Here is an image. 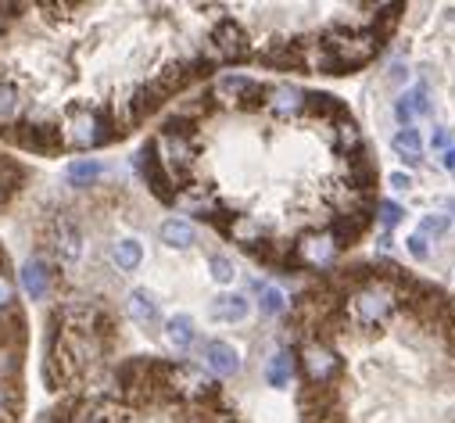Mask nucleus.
I'll return each instance as SVG.
<instances>
[{
  "label": "nucleus",
  "mask_w": 455,
  "mask_h": 423,
  "mask_svg": "<svg viewBox=\"0 0 455 423\" xmlns=\"http://www.w3.org/2000/svg\"><path fill=\"white\" fill-rule=\"evenodd\" d=\"M51 248H54V255H58L61 262H76V259L83 255V230L76 227V219L58 216V219L51 223Z\"/></svg>",
  "instance_id": "nucleus-10"
},
{
  "label": "nucleus",
  "mask_w": 455,
  "mask_h": 423,
  "mask_svg": "<svg viewBox=\"0 0 455 423\" xmlns=\"http://www.w3.org/2000/svg\"><path fill=\"white\" fill-rule=\"evenodd\" d=\"M8 412H12V398H8V387L0 384V419H4Z\"/></svg>",
  "instance_id": "nucleus-36"
},
{
  "label": "nucleus",
  "mask_w": 455,
  "mask_h": 423,
  "mask_svg": "<svg viewBox=\"0 0 455 423\" xmlns=\"http://www.w3.org/2000/svg\"><path fill=\"white\" fill-rule=\"evenodd\" d=\"M19 280H22L26 294H29L33 301H44L47 291H51V266H47V259H29V262L22 266V273H19Z\"/></svg>",
  "instance_id": "nucleus-13"
},
{
  "label": "nucleus",
  "mask_w": 455,
  "mask_h": 423,
  "mask_svg": "<svg viewBox=\"0 0 455 423\" xmlns=\"http://www.w3.org/2000/svg\"><path fill=\"white\" fill-rule=\"evenodd\" d=\"M448 227H451V219H448V216H423L416 234H423V237L430 241V237H441V234H448Z\"/></svg>",
  "instance_id": "nucleus-29"
},
{
  "label": "nucleus",
  "mask_w": 455,
  "mask_h": 423,
  "mask_svg": "<svg viewBox=\"0 0 455 423\" xmlns=\"http://www.w3.org/2000/svg\"><path fill=\"white\" fill-rule=\"evenodd\" d=\"M212 423H241V419H234V416H215Z\"/></svg>",
  "instance_id": "nucleus-38"
},
{
  "label": "nucleus",
  "mask_w": 455,
  "mask_h": 423,
  "mask_svg": "<svg viewBox=\"0 0 455 423\" xmlns=\"http://www.w3.org/2000/svg\"><path fill=\"white\" fill-rule=\"evenodd\" d=\"M337 241H333V234H305L301 237V244H298V255L308 262V266H315V269H323V266H330L333 259H337Z\"/></svg>",
  "instance_id": "nucleus-12"
},
{
  "label": "nucleus",
  "mask_w": 455,
  "mask_h": 423,
  "mask_svg": "<svg viewBox=\"0 0 455 423\" xmlns=\"http://www.w3.org/2000/svg\"><path fill=\"white\" fill-rule=\"evenodd\" d=\"M215 97L222 104H259L266 97V86L248 76H222L215 83Z\"/></svg>",
  "instance_id": "nucleus-9"
},
{
  "label": "nucleus",
  "mask_w": 455,
  "mask_h": 423,
  "mask_svg": "<svg viewBox=\"0 0 455 423\" xmlns=\"http://www.w3.org/2000/svg\"><path fill=\"white\" fill-rule=\"evenodd\" d=\"M19 144L29 148V151H58L65 144V137L51 123H22L19 126Z\"/></svg>",
  "instance_id": "nucleus-11"
},
{
  "label": "nucleus",
  "mask_w": 455,
  "mask_h": 423,
  "mask_svg": "<svg viewBox=\"0 0 455 423\" xmlns=\"http://www.w3.org/2000/svg\"><path fill=\"white\" fill-rule=\"evenodd\" d=\"M226 234H230L234 241H241L244 248L266 244V230H262L255 219H248V216H230V223H226Z\"/></svg>",
  "instance_id": "nucleus-17"
},
{
  "label": "nucleus",
  "mask_w": 455,
  "mask_h": 423,
  "mask_svg": "<svg viewBox=\"0 0 455 423\" xmlns=\"http://www.w3.org/2000/svg\"><path fill=\"white\" fill-rule=\"evenodd\" d=\"M395 308H398V294L387 280H366L345 298V315L352 320V327H363V331L387 323Z\"/></svg>",
  "instance_id": "nucleus-1"
},
{
  "label": "nucleus",
  "mask_w": 455,
  "mask_h": 423,
  "mask_svg": "<svg viewBox=\"0 0 455 423\" xmlns=\"http://www.w3.org/2000/svg\"><path fill=\"white\" fill-rule=\"evenodd\" d=\"M204 366H208L212 380H230V377H237V373H241V352H237V345L222 341V338L208 341V345H204Z\"/></svg>",
  "instance_id": "nucleus-7"
},
{
  "label": "nucleus",
  "mask_w": 455,
  "mask_h": 423,
  "mask_svg": "<svg viewBox=\"0 0 455 423\" xmlns=\"http://www.w3.org/2000/svg\"><path fill=\"white\" fill-rule=\"evenodd\" d=\"M441 165H444L448 172H455V144H451V148H448V151L441 155Z\"/></svg>",
  "instance_id": "nucleus-37"
},
{
  "label": "nucleus",
  "mask_w": 455,
  "mask_h": 423,
  "mask_svg": "<svg viewBox=\"0 0 455 423\" xmlns=\"http://www.w3.org/2000/svg\"><path fill=\"white\" fill-rule=\"evenodd\" d=\"M391 187H395V190H409V187H412L409 172H391Z\"/></svg>",
  "instance_id": "nucleus-35"
},
{
  "label": "nucleus",
  "mask_w": 455,
  "mask_h": 423,
  "mask_svg": "<svg viewBox=\"0 0 455 423\" xmlns=\"http://www.w3.org/2000/svg\"><path fill=\"white\" fill-rule=\"evenodd\" d=\"M165 377H169V387H176V391H183V395H190V398H208V395H215V380H212L204 370L190 366V363L169 366Z\"/></svg>",
  "instance_id": "nucleus-8"
},
{
  "label": "nucleus",
  "mask_w": 455,
  "mask_h": 423,
  "mask_svg": "<svg viewBox=\"0 0 455 423\" xmlns=\"http://www.w3.org/2000/svg\"><path fill=\"white\" fill-rule=\"evenodd\" d=\"M430 144H434V148H437V151L444 155V151L451 148V133H448V130H434V137H430Z\"/></svg>",
  "instance_id": "nucleus-33"
},
{
  "label": "nucleus",
  "mask_w": 455,
  "mask_h": 423,
  "mask_svg": "<svg viewBox=\"0 0 455 423\" xmlns=\"http://www.w3.org/2000/svg\"><path fill=\"white\" fill-rule=\"evenodd\" d=\"M405 244H409V255H412V259H419V262H427V259H430V241H427L423 234H412Z\"/></svg>",
  "instance_id": "nucleus-31"
},
{
  "label": "nucleus",
  "mask_w": 455,
  "mask_h": 423,
  "mask_svg": "<svg viewBox=\"0 0 455 423\" xmlns=\"http://www.w3.org/2000/svg\"><path fill=\"white\" fill-rule=\"evenodd\" d=\"M208 269H212V280L215 283H234L237 280V266L226 259V255H212L208 259Z\"/></svg>",
  "instance_id": "nucleus-27"
},
{
  "label": "nucleus",
  "mask_w": 455,
  "mask_h": 423,
  "mask_svg": "<svg viewBox=\"0 0 455 423\" xmlns=\"http://www.w3.org/2000/svg\"><path fill=\"white\" fill-rule=\"evenodd\" d=\"M15 308V283L8 280V273H0V312Z\"/></svg>",
  "instance_id": "nucleus-30"
},
{
  "label": "nucleus",
  "mask_w": 455,
  "mask_h": 423,
  "mask_svg": "<svg viewBox=\"0 0 455 423\" xmlns=\"http://www.w3.org/2000/svg\"><path fill=\"white\" fill-rule=\"evenodd\" d=\"M248 51H251L248 33L234 19H219V26L212 29V61H241L248 58Z\"/></svg>",
  "instance_id": "nucleus-4"
},
{
  "label": "nucleus",
  "mask_w": 455,
  "mask_h": 423,
  "mask_svg": "<svg viewBox=\"0 0 455 423\" xmlns=\"http://www.w3.org/2000/svg\"><path fill=\"white\" fill-rule=\"evenodd\" d=\"M266 108L276 116V119H298L301 112H308V93L294 83H276L266 90Z\"/></svg>",
  "instance_id": "nucleus-5"
},
{
  "label": "nucleus",
  "mask_w": 455,
  "mask_h": 423,
  "mask_svg": "<svg viewBox=\"0 0 455 423\" xmlns=\"http://www.w3.org/2000/svg\"><path fill=\"white\" fill-rule=\"evenodd\" d=\"M387 79H391L395 86H398V83H405V79H409V68H405V61H395V65L387 68Z\"/></svg>",
  "instance_id": "nucleus-32"
},
{
  "label": "nucleus",
  "mask_w": 455,
  "mask_h": 423,
  "mask_svg": "<svg viewBox=\"0 0 455 423\" xmlns=\"http://www.w3.org/2000/svg\"><path fill=\"white\" fill-rule=\"evenodd\" d=\"M301 359V373L308 380V387H330L340 377V355L333 345H326L323 338H308L298 352Z\"/></svg>",
  "instance_id": "nucleus-3"
},
{
  "label": "nucleus",
  "mask_w": 455,
  "mask_h": 423,
  "mask_svg": "<svg viewBox=\"0 0 455 423\" xmlns=\"http://www.w3.org/2000/svg\"><path fill=\"white\" fill-rule=\"evenodd\" d=\"M100 172H104V165H100L97 158H76V162H68L65 180H68L72 187H90V183L100 180Z\"/></svg>",
  "instance_id": "nucleus-20"
},
{
  "label": "nucleus",
  "mask_w": 455,
  "mask_h": 423,
  "mask_svg": "<svg viewBox=\"0 0 455 423\" xmlns=\"http://www.w3.org/2000/svg\"><path fill=\"white\" fill-rule=\"evenodd\" d=\"M405 100H409L412 119H416V116H430V93H427V86H423V83H419V86H412V90L405 93Z\"/></svg>",
  "instance_id": "nucleus-28"
},
{
  "label": "nucleus",
  "mask_w": 455,
  "mask_h": 423,
  "mask_svg": "<svg viewBox=\"0 0 455 423\" xmlns=\"http://www.w3.org/2000/svg\"><path fill=\"white\" fill-rule=\"evenodd\" d=\"M248 315V298L244 294H219L212 301V320L215 323H241Z\"/></svg>",
  "instance_id": "nucleus-16"
},
{
  "label": "nucleus",
  "mask_w": 455,
  "mask_h": 423,
  "mask_svg": "<svg viewBox=\"0 0 455 423\" xmlns=\"http://www.w3.org/2000/svg\"><path fill=\"white\" fill-rule=\"evenodd\" d=\"M259 308H262V315H283L287 294L280 287H259Z\"/></svg>",
  "instance_id": "nucleus-25"
},
{
  "label": "nucleus",
  "mask_w": 455,
  "mask_h": 423,
  "mask_svg": "<svg viewBox=\"0 0 455 423\" xmlns=\"http://www.w3.org/2000/svg\"><path fill=\"white\" fill-rule=\"evenodd\" d=\"M165 338H169V345H176V348H190L194 341H197V331H194V320L187 312H176L172 320L165 323Z\"/></svg>",
  "instance_id": "nucleus-19"
},
{
  "label": "nucleus",
  "mask_w": 455,
  "mask_h": 423,
  "mask_svg": "<svg viewBox=\"0 0 455 423\" xmlns=\"http://www.w3.org/2000/svg\"><path fill=\"white\" fill-rule=\"evenodd\" d=\"M40 423H65V419H61V416H44Z\"/></svg>",
  "instance_id": "nucleus-39"
},
{
  "label": "nucleus",
  "mask_w": 455,
  "mask_h": 423,
  "mask_svg": "<svg viewBox=\"0 0 455 423\" xmlns=\"http://www.w3.org/2000/svg\"><path fill=\"white\" fill-rule=\"evenodd\" d=\"M333 148L345 151V155L363 151V133H359V126H355L352 119H340V126L333 130Z\"/></svg>",
  "instance_id": "nucleus-24"
},
{
  "label": "nucleus",
  "mask_w": 455,
  "mask_h": 423,
  "mask_svg": "<svg viewBox=\"0 0 455 423\" xmlns=\"http://www.w3.org/2000/svg\"><path fill=\"white\" fill-rule=\"evenodd\" d=\"M377 212H380L377 219H380V227H384V230H398V227L405 223V208H402L398 201H380V204H377Z\"/></svg>",
  "instance_id": "nucleus-26"
},
{
  "label": "nucleus",
  "mask_w": 455,
  "mask_h": 423,
  "mask_svg": "<svg viewBox=\"0 0 455 423\" xmlns=\"http://www.w3.org/2000/svg\"><path fill=\"white\" fill-rule=\"evenodd\" d=\"M111 262H116L123 273H133V269L144 262V248H140V241H133V237L116 241V244H111Z\"/></svg>",
  "instance_id": "nucleus-18"
},
{
  "label": "nucleus",
  "mask_w": 455,
  "mask_h": 423,
  "mask_svg": "<svg viewBox=\"0 0 455 423\" xmlns=\"http://www.w3.org/2000/svg\"><path fill=\"white\" fill-rule=\"evenodd\" d=\"M137 169H140V176L148 180V187L155 190V197H162V201H176V183H172V176H169V169L162 165V158H158V148H155V140L137 155Z\"/></svg>",
  "instance_id": "nucleus-6"
},
{
  "label": "nucleus",
  "mask_w": 455,
  "mask_h": 423,
  "mask_svg": "<svg viewBox=\"0 0 455 423\" xmlns=\"http://www.w3.org/2000/svg\"><path fill=\"white\" fill-rule=\"evenodd\" d=\"M22 116V93L12 83H0V126H12Z\"/></svg>",
  "instance_id": "nucleus-23"
},
{
  "label": "nucleus",
  "mask_w": 455,
  "mask_h": 423,
  "mask_svg": "<svg viewBox=\"0 0 455 423\" xmlns=\"http://www.w3.org/2000/svg\"><path fill=\"white\" fill-rule=\"evenodd\" d=\"M126 308H130V315H133V320H137L140 327H158V320H162L158 301H155V294H151L148 287H137V291L130 294Z\"/></svg>",
  "instance_id": "nucleus-14"
},
{
  "label": "nucleus",
  "mask_w": 455,
  "mask_h": 423,
  "mask_svg": "<svg viewBox=\"0 0 455 423\" xmlns=\"http://www.w3.org/2000/svg\"><path fill=\"white\" fill-rule=\"evenodd\" d=\"M162 241H165L169 248H176V251L194 248V227L183 223V219H165V223H162Z\"/></svg>",
  "instance_id": "nucleus-22"
},
{
  "label": "nucleus",
  "mask_w": 455,
  "mask_h": 423,
  "mask_svg": "<svg viewBox=\"0 0 455 423\" xmlns=\"http://www.w3.org/2000/svg\"><path fill=\"white\" fill-rule=\"evenodd\" d=\"M291 380H294V352L291 348H280L266 363V384L276 387V391H283V387H291Z\"/></svg>",
  "instance_id": "nucleus-15"
},
{
  "label": "nucleus",
  "mask_w": 455,
  "mask_h": 423,
  "mask_svg": "<svg viewBox=\"0 0 455 423\" xmlns=\"http://www.w3.org/2000/svg\"><path fill=\"white\" fill-rule=\"evenodd\" d=\"M8 169H12V165H0V204H4V201L12 197V190H15V187L4 180V172H8Z\"/></svg>",
  "instance_id": "nucleus-34"
},
{
  "label": "nucleus",
  "mask_w": 455,
  "mask_h": 423,
  "mask_svg": "<svg viewBox=\"0 0 455 423\" xmlns=\"http://www.w3.org/2000/svg\"><path fill=\"white\" fill-rule=\"evenodd\" d=\"M116 130H119V126L108 119V112H100V108H76V112L68 116L61 137H65L68 144H76V148H100V144H108L111 137H116ZM119 133H123V130H119Z\"/></svg>",
  "instance_id": "nucleus-2"
},
{
  "label": "nucleus",
  "mask_w": 455,
  "mask_h": 423,
  "mask_svg": "<svg viewBox=\"0 0 455 423\" xmlns=\"http://www.w3.org/2000/svg\"><path fill=\"white\" fill-rule=\"evenodd\" d=\"M391 148H395L405 162H419V155H423V137H419V130L405 126V130H398V133L391 137Z\"/></svg>",
  "instance_id": "nucleus-21"
}]
</instances>
